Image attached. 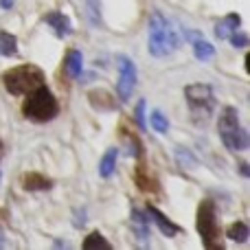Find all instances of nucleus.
Returning <instances> with one entry per match:
<instances>
[{
    "mask_svg": "<svg viewBox=\"0 0 250 250\" xmlns=\"http://www.w3.org/2000/svg\"><path fill=\"white\" fill-rule=\"evenodd\" d=\"M117 156H119V149L117 147H112V149H108L105 151V156H104V160H101V165H99V173L104 178H110L114 173V165H117Z\"/></svg>",
    "mask_w": 250,
    "mask_h": 250,
    "instance_id": "4468645a",
    "label": "nucleus"
},
{
    "mask_svg": "<svg viewBox=\"0 0 250 250\" xmlns=\"http://www.w3.org/2000/svg\"><path fill=\"white\" fill-rule=\"evenodd\" d=\"M82 246H83V250H97V248H99V250H110V248H112L108 239L101 237V233H90L86 239H83Z\"/></svg>",
    "mask_w": 250,
    "mask_h": 250,
    "instance_id": "dca6fc26",
    "label": "nucleus"
},
{
    "mask_svg": "<svg viewBox=\"0 0 250 250\" xmlns=\"http://www.w3.org/2000/svg\"><path fill=\"white\" fill-rule=\"evenodd\" d=\"M22 187L26 191H48L53 187V182L46 176H40V173H26L22 178Z\"/></svg>",
    "mask_w": 250,
    "mask_h": 250,
    "instance_id": "9d476101",
    "label": "nucleus"
},
{
    "mask_svg": "<svg viewBox=\"0 0 250 250\" xmlns=\"http://www.w3.org/2000/svg\"><path fill=\"white\" fill-rule=\"evenodd\" d=\"M151 127H154L156 132L165 134V132L169 129V121H167V117H165L163 112H154V114H151Z\"/></svg>",
    "mask_w": 250,
    "mask_h": 250,
    "instance_id": "412c9836",
    "label": "nucleus"
},
{
    "mask_svg": "<svg viewBox=\"0 0 250 250\" xmlns=\"http://www.w3.org/2000/svg\"><path fill=\"white\" fill-rule=\"evenodd\" d=\"M16 53H18V40L11 33L0 31V55L9 57V55H16Z\"/></svg>",
    "mask_w": 250,
    "mask_h": 250,
    "instance_id": "2eb2a0df",
    "label": "nucleus"
},
{
    "mask_svg": "<svg viewBox=\"0 0 250 250\" xmlns=\"http://www.w3.org/2000/svg\"><path fill=\"white\" fill-rule=\"evenodd\" d=\"M4 88L11 95H22V92H31L35 88L44 86V73L33 64H24V66H16V68L7 70L2 75Z\"/></svg>",
    "mask_w": 250,
    "mask_h": 250,
    "instance_id": "39448f33",
    "label": "nucleus"
},
{
    "mask_svg": "<svg viewBox=\"0 0 250 250\" xmlns=\"http://www.w3.org/2000/svg\"><path fill=\"white\" fill-rule=\"evenodd\" d=\"M248 226L244 224V222H237V224H233V226H229V230H226V237L229 239H233V242H237V244H244V242H248Z\"/></svg>",
    "mask_w": 250,
    "mask_h": 250,
    "instance_id": "f3484780",
    "label": "nucleus"
},
{
    "mask_svg": "<svg viewBox=\"0 0 250 250\" xmlns=\"http://www.w3.org/2000/svg\"><path fill=\"white\" fill-rule=\"evenodd\" d=\"M193 53H195L198 60L207 62V60H211V57L215 55V48H213V44H208V42H204L202 38H198L193 42Z\"/></svg>",
    "mask_w": 250,
    "mask_h": 250,
    "instance_id": "a211bd4d",
    "label": "nucleus"
},
{
    "mask_svg": "<svg viewBox=\"0 0 250 250\" xmlns=\"http://www.w3.org/2000/svg\"><path fill=\"white\" fill-rule=\"evenodd\" d=\"M0 151H2V143H0Z\"/></svg>",
    "mask_w": 250,
    "mask_h": 250,
    "instance_id": "393cba45",
    "label": "nucleus"
},
{
    "mask_svg": "<svg viewBox=\"0 0 250 250\" xmlns=\"http://www.w3.org/2000/svg\"><path fill=\"white\" fill-rule=\"evenodd\" d=\"M22 112H24L26 119H31L35 123H46L57 117L60 105H57V99L46 86H40L35 90H31L29 99L22 105Z\"/></svg>",
    "mask_w": 250,
    "mask_h": 250,
    "instance_id": "7ed1b4c3",
    "label": "nucleus"
},
{
    "mask_svg": "<svg viewBox=\"0 0 250 250\" xmlns=\"http://www.w3.org/2000/svg\"><path fill=\"white\" fill-rule=\"evenodd\" d=\"M185 97H187V104H189L191 121L193 123L202 125L213 117L215 95H213V88L208 83H189L185 88Z\"/></svg>",
    "mask_w": 250,
    "mask_h": 250,
    "instance_id": "20e7f679",
    "label": "nucleus"
},
{
    "mask_svg": "<svg viewBox=\"0 0 250 250\" xmlns=\"http://www.w3.org/2000/svg\"><path fill=\"white\" fill-rule=\"evenodd\" d=\"M88 20H90V24H95V26H101L99 0H88Z\"/></svg>",
    "mask_w": 250,
    "mask_h": 250,
    "instance_id": "aec40b11",
    "label": "nucleus"
},
{
    "mask_svg": "<svg viewBox=\"0 0 250 250\" xmlns=\"http://www.w3.org/2000/svg\"><path fill=\"white\" fill-rule=\"evenodd\" d=\"M217 132H220V138L229 149L233 151H244L248 149L250 138L248 132L242 127L239 123V112L233 105H226L220 112V119H217Z\"/></svg>",
    "mask_w": 250,
    "mask_h": 250,
    "instance_id": "f03ea898",
    "label": "nucleus"
},
{
    "mask_svg": "<svg viewBox=\"0 0 250 250\" xmlns=\"http://www.w3.org/2000/svg\"><path fill=\"white\" fill-rule=\"evenodd\" d=\"M239 29V16L237 13H230V16H226L222 22H217L215 26V35L217 38H229L233 31Z\"/></svg>",
    "mask_w": 250,
    "mask_h": 250,
    "instance_id": "9b49d317",
    "label": "nucleus"
},
{
    "mask_svg": "<svg viewBox=\"0 0 250 250\" xmlns=\"http://www.w3.org/2000/svg\"><path fill=\"white\" fill-rule=\"evenodd\" d=\"M180 44V35L171 26V22L160 11H154L149 18V53L154 57H165L173 53Z\"/></svg>",
    "mask_w": 250,
    "mask_h": 250,
    "instance_id": "f257e3e1",
    "label": "nucleus"
},
{
    "mask_svg": "<svg viewBox=\"0 0 250 250\" xmlns=\"http://www.w3.org/2000/svg\"><path fill=\"white\" fill-rule=\"evenodd\" d=\"M147 213H149V217L156 222V226H158V229L163 230V233L167 235V237H176L178 233H182V229H180V226H178V224H173V222H169L167 217H165L163 213L158 211V208H154V207H151V204H149V207H147Z\"/></svg>",
    "mask_w": 250,
    "mask_h": 250,
    "instance_id": "6e6552de",
    "label": "nucleus"
},
{
    "mask_svg": "<svg viewBox=\"0 0 250 250\" xmlns=\"http://www.w3.org/2000/svg\"><path fill=\"white\" fill-rule=\"evenodd\" d=\"M83 70V57L79 51H70L68 57H66V73L70 75V77H79Z\"/></svg>",
    "mask_w": 250,
    "mask_h": 250,
    "instance_id": "ddd939ff",
    "label": "nucleus"
},
{
    "mask_svg": "<svg viewBox=\"0 0 250 250\" xmlns=\"http://www.w3.org/2000/svg\"><path fill=\"white\" fill-rule=\"evenodd\" d=\"M136 185H138V189L141 191H158V185L154 182V178L151 176H147V171H145L143 165L136 169Z\"/></svg>",
    "mask_w": 250,
    "mask_h": 250,
    "instance_id": "6ab92c4d",
    "label": "nucleus"
},
{
    "mask_svg": "<svg viewBox=\"0 0 250 250\" xmlns=\"http://www.w3.org/2000/svg\"><path fill=\"white\" fill-rule=\"evenodd\" d=\"M134 86H136V66L129 57H119V99L127 101L134 92Z\"/></svg>",
    "mask_w": 250,
    "mask_h": 250,
    "instance_id": "0eeeda50",
    "label": "nucleus"
},
{
    "mask_svg": "<svg viewBox=\"0 0 250 250\" xmlns=\"http://www.w3.org/2000/svg\"><path fill=\"white\" fill-rule=\"evenodd\" d=\"M136 123L141 129H145V99H141L136 104Z\"/></svg>",
    "mask_w": 250,
    "mask_h": 250,
    "instance_id": "b1692460",
    "label": "nucleus"
},
{
    "mask_svg": "<svg viewBox=\"0 0 250 250\" xmlns=\"http://www.w3.org/2000/svg\"><path fill=\"white\" fill-rule=\"evenodd\" d=\"M44 22H46V24L51 26V29L55 31L57 35H60V38H64V35H68L70 31H73V26H70L68 18H66L64 13H60V11L46 13V16H44Z\"/></svg>",
    "mask_w": 250,
    "mask_h": 250,
    "instance_id": "1a4fd4ad",
    "label": "nucleus"
},
{
    "mask_svg": "<svg viewBox=\"0 0 250 250\" xmlns=\"http://www.w3.org/2000/svg\"><path fill=\"white\" fill-rule=\"evenodd\" d=\"M132 224H134V230H136V237L141 239V242H147V237H149L147 215H143L141 211H136V208H134V211H132Z\"/></svg>",
    "mask_w": 250,
    "mask_h": 250,
    "instance_id": "f8f14e48",
    "label": "nucleus"
},
{
    "mask_svg": "<svg viewBox=\"0 0 250 250\" xmlns=\"http://www.w3.org/2000/svg\"><path fill=\"white\" fill-rule=\"evenodd\" d=\"M195 229H198L200 237H202L204 248L208 250H222L224 242L220 237V226L215 220V204L211 200H204L198 208V217H195Z\"/></svg>",
    "mask_w": 250,
    "mask_h": 250,
    "instance_id": "423d86ee",
    "label": "nucleus"
},
{
    "mask_svg": "<svg viewBox=\"0 0 250 250\" xmlns=\"http://www.w3.org/2000/svg\"><path fill=\"white\" fill-rule=\"evenodd\" d=\"M229 40H230V44H233V46H237V48H244L248 44V35L246 33H230L229 35Z\"/></svg>",
    "mask_w": 250,
    "mask_h": 250,
    "instance_id": "5701e85b",
    "label": "nucleus"
},
{
    "mask_svg": "<svg viewBox=\"0 0 250 250\" xmlns=\"http://www.w3.org/2000/svg\"><path fill=\"white\" fill-rule=\"evenodd\" d=\"M176 160H178V165L185 169H191L195 165V158L187 149H176Z\"/></svg>",
    "mask_w": 250,
    "mask_h": 250,
    "instance_id": "4be33fe9",
    "label": "nucleus"
}]
</instances>
